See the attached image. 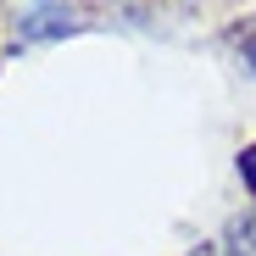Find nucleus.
<instances>
[{
    "mask_svg": "<svg viewBox=\"0 0 256 256\" xmlns=\"http://www.w3.org/2000/svg\"><path fill=\"white\" fill-rule=\"evenodd\" d=\"M78 28H84V17L72 6H45V12L22 17L17 39H22V45H39V39H62V34H78Z\"/></svg>",
    "mask_w": 256,
    "mask_h": 256,
    "instance_id": "1",
    "label": "nucleus"
},
{
    "mask_svg": "<svg viewBox=\"0 0 256 256\" xmlns=\"http://www.w3.org/2000/svg\"><path fill=\"white\" fill-rule=\"evenodd\" d=\"M223 245H228V256H256V212H240V218H228Z\"/></svg>",
    "mask_w": 256,
    "mask_h": 256,
    "instance_id": "2",
    "label": "nucleus"
},
{
    "mask_svg": "<svg viewBox=\"0 0 256 256\" xmlns=\"http://www.w3.org/2000/svg\"><path fill=\"white\" fill-rule=\"evenodd\" d=\"M228 45L240 50V62H245L250 78H256V17H240V22L228 28Z\"/></svg>",
    "mask_w": 256,
    "mask_h": 256,
    "instance_id": "3",
    "label": "nucleus"
},
{
    "mask_svg": "<svg viewBox=\"0 0 256 256\" xmlns=\"http://www.w3.org/2000/svg\"><path fill=\"white\" fill-rule=\"evenodd\" d=\"M240 178H245V190L256 195V140H250V145L240 150Z\"/></svg>",
    "mask_w": 256,
    "mask_h": 256,
    "instance_id": "4",
    "label": "nucleus"
}]
</instances>
